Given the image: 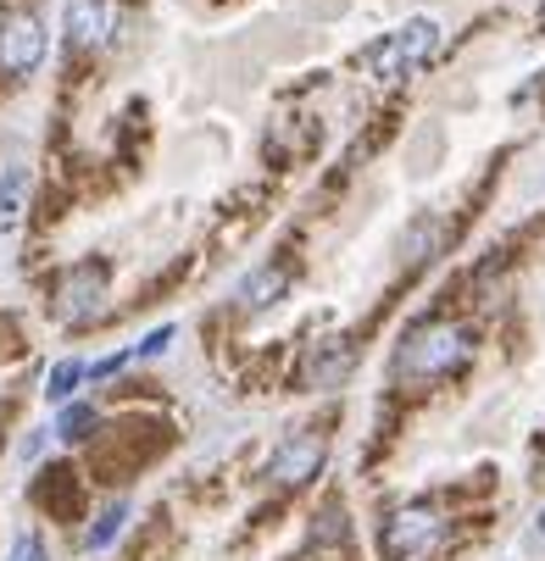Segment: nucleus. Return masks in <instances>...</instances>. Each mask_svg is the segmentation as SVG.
I'll use <instances>...</instances> for the list:
<instances>
[{"mask_svg": "<svg viewBox=\"0 0 545 561\" xmlns=\"http://www.w3.org/2000/svg\"><path fill=\"white\" fill-rule=\"evenodd\" d=\"M467 356H474V334L462 323L434 317V323L407 329V340L396 345V378L401 383H434V378H451L456 367H467Z\"/></svg>", "mask_w": 545, "mask_h": 561, "instance_id": "1", "label": "nucleus"}, {"mask_svg": "<svg viewBox=\"0 0 545 561\" xmlns=\"http://www.w3.org/2000/svg\"><path fill=\"white\" fill-rule=\"evenodd\" d=\"M434 50H440V23H434V18H412V23H401V28H389L384 39L362 45V72L378 78V84H389V78L418 72Z\"/></svg>", "mask_w": 545, "mask_h": 561, "instance_id": "2", "label": "nucleus"}, {"mask_svg": "<svg viewBox=\"0 0 545 561\" xmlns=\"http://www.w3.org/2000/svg\"><path fill=\"white\" fill-rule=\"evenodd\" d=\"M440 539H445V517H440V506H429V501H412V506H401V512H389L384 528H378L384 561H423L429 550H440Z\"/></svg>", "mask_w": 545, "mask_h": 561, "instance_id": "3", "label": "nucleus"}, {"mask_svg": "<svg viewBox=\"0 0 545 561\" xmlns=\"http://www.w3.org/2000/svg\"><path fill=\"white\" fill-rule=\"evenodd\" d=\"M106 311V262H78L56 278V317L61 323H95Z\"/></svg>", "mask_w": 545, "mask_h": 561, "instance_id": "4", "label": "nucleus"}, {"mask_svg": "<svg viewBox=\"0 0 545 561\" xmlns=\"http://www.w3.org/2000/svg\"><path fill=\"white\" fill-rule=\"evenodd\" d=\"M45 61V28H39V18L34 12H7L0 18V72H34Z\"/></svg>", "mask_w": 545, "mask_h": 561, "instance_id": "5", "label": "nucleus"}, {"mask_svg": "<svg viewBox=\"0 0 545 561\" xmlns=\"http://www.w3.org/2000/svg\"><path fill=\"white\" fill-rule=\"evenodd\" d=\"M117 34V7L112 0H67V45L72 50H106Z\"/></svg>", "mask_w": 545, "mask_h": 561, "instance_id": "6", "label": "nucleus"}, {"mask_svg": "<svg viewBox=\"0 0 545 561\" xmlns=\"http://www.w3.org/2000/svg\"><path fill=\"white\" fill-rule=\"evenodd\" d=\"M323 456H329V445H323V434H289L279 450H273V461H268V472L279 478L284 490H295V484H306L311 472L323 467Z\"/></svg>", "mask_w": 545, "mask_h": 561, "instance_id": "7", "label": "nucleus"}, {"mask_svg": "<svg viewBox=\"0 0 545 561\" xmlns=\"http://www.w3.org/2000/svg\"><path fill=\"white\" fill-rule=\"evenodd\" d=\"M284 284H289V267H262V273L246 278L240 306H246V311H262V306H273V300L284 295Z\"/></svg>", "mask_w": 545, "mask_h": 561, "instance_id": "8", "label": "nucleus"}, {"mask_svg": "<svg viewBox=\"0 0 545 561\" xmlns=\"http://www.w3.org/2000/svg\"><path fill=\"white\" fill-rule=\"evenodd\" d=\"M84 373H90L84 362H56L50 378H45V400H56V407H61V400L78 389V378H84Z\"/></svg>", "mask_w": 545, "mask_h": 561, "instance_id": "9", "label": "nucleus"}, {"mask_svg": "<svg viewBox=\"0 0 545 561\" xmlns=\"http://www.w3.org/2000/svg\"><path fill=\"white\" fill-rule=\"evenodd\" d=\"M23 195H29V173L12 168L7 179H0V222H12V217L23 211Z\"/></svg>", "mask_w": 545, "mask_h": 561, "instance_id": "10", "label": "nucleus"}, {"mask_svg": "<svg viewBox=\"0 0 545 561\" xmlns=\"http://www.w3.org/2000/svg\"><path fill=\"white\" fill-rule=\"evenodd\" d=\"M123 523H128V506H106V512H101V523H90L84 545H90V550H106V545L117 539V528H123Z\"/></svg>", "mask_w": 545, "mask_h": 561, "instance_id": "11", "label": "nucleus"}, {"mask_svg": "<svg viewBox=\"0 0 545 561\" xmlns=\"http://www.w3.org/2000/svg\"><path fill=\"white\" fill-rule=\"evenodd\" d=\"M56 434H61V439H90V434H95V412H90V407H67L61 423H56Z\"/></svg>", "mask_w": 545, "mask_h": 561, "instance_id": "12", "label": "nucleus"}, {"mask_svg": "<svg viewBox=\"0 0 545 561\" xmlns=\"http://www.w3.org/2000/svg\"><path fill=\"white\" fill-rule=\"evenodd\" d=\"M12 561H45V545H39L34 534H18V545H12Z\"/></svg>", "mask_w": 545, "mask_h": 561, "instance_id": "13", "label": "nucleus"}, {"mask_svg": "<svg viewBox=\"0 0 545 561\" xmlns=\"http://www.w3.org/2000/svg\"><path fill=\"white\" fill-rule=\"evenodd\" d=\"M540 534H545V512H540Z\"/></svg>", "mask_w": 545, "mask_h": 561, "instance_id": "14", "label": "nucleus"}]
</instances>
